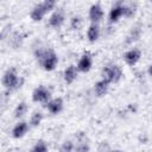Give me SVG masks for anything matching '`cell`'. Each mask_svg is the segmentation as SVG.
<instances>
[{"label":"cell","mask_w":152,"mask_h":152,"mask_svg":"<svg viewBox=\"0 0 152 152\" xmlns=\"http://www.w3.org/2000/svg\"><path fill=\"white\" fill-rule=\"evenodd\" d=\"M64 20H65V17L63 11L56 10L55 12H52V14L49 18V25L53 28H59L64 24Z\"/></svg>","instance_id":"cell-12"},{"label":"cell","mask_w":152,"mask_h":152,"mask_svg":"<svg viewBox=\"0 0 152 152\" xmlns=\"http://www.w3.org/2000/svg\"><path fill=\"white\" fill-rule=\"evenodd\" d=\"M82 23H83V20H82V18H81L80 15H74V17H71V19H70V27H71L72 30L77 31V30L81 28Z\"/></svg>","instance_id":"cell-21"},{"label":"cell","mask_w":152,"mask_h":152,"mask_svg":"<svg viewBox=\"0 0 152 152\" xmlns=\"http://www.w3.org/2000/svg\"><path fill=\"white\" fill-rule=\"evenodd\" d=\"M46 13H48V12H46V10H45L43 2H38V4H36V5L32 7V10H31V12H30V18L32 19V21L38 23V21H42V20H43V18L45 17Z\"/></svg>","instance_id":"cell-9"},{"label":"cell","mask_w":152,"mask_h":152,"mask_svg":"<svg viewBox=\"0 0 152 152\" xmlns=\"http://www.w3.org/2000/svg\"><path fill=\"white\" fill-rule=\"evenodd\" d=\"M122 77V70L116 64H108L102 69L101 78L110 83H118Z\"/></svg>","instance_id":"cell-2"},{"label":"cell","mask_w":152,"mask_h":152,"mask_svg":"<svg viewBox=\"0 0 152 152\" xmlns=\"http://www.w3.org/2000/svg\"><path fill=\"white\" fill-rule=\"evenodd\" d=\"M108 89H109V83L104 80H99L95 84H94V93L97 97H102L104 96L107 93H108Z\"/></svg>","instance_id":"cell-15"},{"label":"cell","mask_w":152,"mask_h":152,"mask_svg":"<svg viewBox=\"0 0 152 152\" xmlns=\"http://www.w3.org/2000/svg\"><path fill=\"white\" fill-rule=\"evenodd\" d=\"M74 152H90V146L88 142L86 141H81L80 144H77L75 146Z\"/></svg>","instance_id":"cell-22"},{"label":"cell","mask_w":152,"mask_h":152,"mask_svg":"<svg viewBox=\"0 0 152 152\" xmlns=\"http://www.w3.org/2000/svg\"><path fill=\"white\" fill-rule=\"evenodd\" d=\"M100 25L99 24H90L87 28V39L90 43H95L100 38Z\"/></svg>","instance_id":"cell-14"},{"label":"cell","mask_w":152,"mask_h":152,"mask_svg":"<svg viewBox=\"0 0 152 152\" xmlns=\"http://www.w3.org/2000/svg\"><path fill=\"white\" fill-rule=\"evenodd\" d=\"M37 61L45 71H52L58 64V56L52 49H38L34 52Z\"/></svg>","instance_id":"cell-1"},{"label":"cell","mask_w":152,"mask_h":152,"mask_svg":"<svg viewBox=\"0 0 152 152\" xmlns=\"http://www.w3.org/2000/svg\"><path fill=\"white\" fill-rule=\"evenodd\" d=\"M28 128H30V124H27L24 120H20V121H18L13 126V128H12V137L14 139H20V138H23L27 133Z\"/></svg>","instance_id":"cell-10"},{"label":"cell","mask_w":152,"mask_h":152,"mask_svg":"<svg viewBox=\"0 0 152 152\" xmlns=\"http://www.w3.org/2000/svg\"><path fill=\"white\" fill-rule=\"evenodd\" d=\"M140 36H141V30H140L138 26L132 27L131 31L128 32L127 37H126V43H127V44H132V43L137 42V40L140 38Z\"/></svg>","instance_id":"cell-17"},{"label":"cell","mask_w":152,"mask_h":152,"mask_svg":"<svg viewBox=\"0 0 152 152\" xmlns=\"http://www.w3.org/2000/svg\"><path fill=\"white\" fill-rule=\"evenodd\" d=\"M2 86L8 89V90H14V89H18L21 84V81H20V77L18 76V72L14 68H8L4 75H2Z\"/></svg>","instance_id":"cell-3"},{"label":"cell","mask_w":152,"mask_h":152,"mask_svg":"<svg viewBox=\"0 0 152 152\" xmlns=\"http://www.w3.org/2000/svg\"><path fill=\"white\" fill-rule=\"evenodd\" d=\"M93 66V58L89 53H83L77 62V70L80 72H88Z\"/></svg>","instance_id":"cell-11"},{"label":"cell","mask_w":152,"mask_h":152,"mask_svg":"<svg viewBox=\"0 0 152 152\" xmlns=\"http://www.w3.org/2000/svg\"><path fill=\"white\" fill-rule=\"evenodd\" d=\"M32 101L33 102H39V103H48L51 100V90L46 88L45 86L40 84L36 87L32 91Z\"/></svg>","instance_id":"cell-4"},{"label":"cell","mask_w":152,"mask_h":152,"mask_svg":"<svg viewBox=\"0 0 152 152\" xmlns=\"http://www.w3.org/2000/svg\"><path fill=\"white\" fill-rule=\"evenodd\" d=\"M27 109H28L27 103H26L25 101H20V102L15 106V108H14L13 116H14L15 119H20V118H23V116L27 113Z\"/></svg>","instance_id":"cell-16"},{"label":"cell","mask_w":152,"mask_h":152,"mask_svg":"<svg viewBox=\"0 0 152 152\" xmlns=\"http://www.w3.org/2000/svg\"><path fill=\"white\" fill-rule=\"evenodd\" d=\"M77 74H78V70L76 68V65L74 64H70L69 66H66L63 71V78H64V82L66 84H71L75 82V80L77 78Z\"/></svg>","instance_id":"cell-13"},{"label":"cell","mask_w":152,"mask_h":152,"mask_svg":"<svg viewBox=\"0 0 152 152\" xmlns=\"http://www.w3.org/2000/svg\"><path fill=\"white\" fill-rule=\"evenodd\" d=\"M109 152H121V151H119V150H113V151H109Z\"/></svg>","instance_id":"cell-25"},{"label":"cell","mask_w":152,"mask_h":152,"mask_svg":"<svg viewBox=\"0 0 152 152\" xmlns=\"http://www.w3.org/2000/svg\"><path fill=\"white\" fill-rule=\"evenodd\" d=\"M42 2H43V5H44L46 12L52 11V10L56 7V1H55V0H44V1H42Z\"/></svg>","instance_id":"cell-23"},{"label":"cell","mask_w":152,"mask_h":152,"mask_svg":"<svg viewBox=\"0 0 152 152\" xmlns=\"http://www.w3.org/2000/svg\"><path fill=\"white\" fill-rule=\"evenodd\" d=\"M75 150V145L71 140H64L58 148V152H74Z\"/></svg>","instance_id":"cell-20"},{"label":"cell","mask_w":152,"mask_h":152,"mask_svg":"<svg viewBox=\"0 0 152 152\" xmlns=\"http://www.w3.org/2000/svg\"><path fill=\"white\" fill-rule=\"evenodd\" d=\"M43 113L42 112H38V110H36V112H33L32 114H31V116H30V126H32V127H38L40 124H42V121H43Z\"/></svg>","instance_id":"cell-18"},{"label":"cell","mask_w":152,"mask_h":152,"mask_svg":"<svg viewBox=\"0 0 152 152\" xmlns=\"http://www.w3.org/2000/svg\"><path fill=\"white\" fill-rule=\"evenodd\" d=\"M147 74H148L150 76H152V64L148 65V68H147Z\"/></svg>","instance_id":"cell-24"},{"label":"cell","mask_w":152,"mask_h":152,"mask_svg":"<svg viewBox=\"0 0 152 152\" xmlns=\"http://www.w3.org/2000/svg\"><path fill=\"white\" fill-rule=\"evenodd\" d=\"M48 144L43 140V139H39L36 141V144L32 146L31 151L30 152H48Z\"/></svg>","instance_id":"cell-19"},{"label":"cell","mask_w":152,"mask_h":152,"mask_svg":"<svg viewBox=\"0 0 152 152\" xmlns=\"http://www.w3.org/2000/svg\"><path fill=\"white\" fill-rule=\"evenodd\" d=\"M125 8H126V4L124 2H116L115 5H113L108 13L109 23L112 24L118 23L121 19V17H125Z\"/></svg>","instance_id":"cell-5"},{"label":"cell","mask_w":152,"mask_h":152,"mask_svg":"<svg viewBox=\"0 0 152 152\" xmlns=\"http://www.w3.org/2000/svg\"><path fill=\"white\" fill-rule=\"evenodd\" d=\"M141 58V51L137 48H133V49H129L128 51H126L124 53V61L126 62L127 65L129 66H133L135 65Z\"/></svg>","instance_id":"cell-8"},{"label":"cell","mask_w":152,"mask_h":152,"mask_svg":"<svg viewBox=\"0 0 152 152\" xmlns=\"http://www.w3.org/2000/svg\"><path fill=\"white\" fill-rule=\"evenodd\" d=\"M45 108L49 110L50 114L57 115V114H59L63 110V108H64V101H63L62 97L51 99L48 103H45Z\"/></svg>","instance_id":"cell-7"},{"label":"cell","mask_w":152,"mask_h":152,"mask_svg":"<svg viewBox=\"0 0 152 152\" xmlns=\"http://www.w3.org/2000/svg\"><path fill=\"white\" fill-rule=\"evenodd\" d=\"M103 15H104L103 8H102V6H101L99 2L93 4V5L89 7L88 17H89V20L91 21V24H99L100 21H102Z\"/></svg>","instance_id":"cell-6"}]
</instances>
